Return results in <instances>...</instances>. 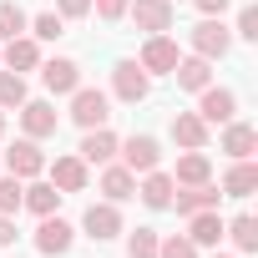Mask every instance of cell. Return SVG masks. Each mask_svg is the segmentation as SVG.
Segmentation results:
<instances>
[{
  "label": "cell",
  "instance_id": "ba28073f",
  "mask_svg": "<svg viewBox=\"0 0 258 258\" xmlns=\"http://www.w3.org/2000/svg\"><path fill=\"white\" fill-rule=\"evenodd\" d=\"M6 172H11V177H21V182H31V177H41V172H46V152H41L31 137H21V142L6 152Z\"/></svg>",
  "mask_w": 258,
  "mask_h": 258
},
{
  "label": "cell",
  "instance_id": "5b68a950",
  "mask_svg": "<svg viewBox=\"0 0 258 258\" xmlns=\"http://www.w3.org/2000/svg\"><path fill=\"white\" fill-rule=\"evenodd\" d=\"M116 157H121V167L126 172H152L157 162H162V147H157V137H126V142H116Z\"/></svg>",
  "mask_w": 258,
  "mask_h": 258
},
{
  "label": "cell",
  "instance_id": "7a4b0ae2",
  "mask_svg": "<svg viewBox=\"0 0 258 258\" xmlns=\"http://www.w3.org/2000/svg\"><path fill=\"white\" fill-rule=\"evenodd\" d=\"M126 16H132L137 31H147V36H167L172 21H177L172 0H126Z\"/></svg>",
  "mask_w": 258,
  "mask_h": 258
},
{
  "label": "cell",
  "instance_id": "4316f807",
  "mask_svg": "<svg viewBox=\"0 0 258 258\" xmlns=\"http://www.w3.org/2000/svg\"><path fill=\"white\" fill-rule=\"evenodd\" d=\"M26 11L16 6V0H0V46H6V41H16V36H26Z\"/></svg>",
  "mask_w": 258,
  "mask_h": 258
},
{
  "label": "cell",
  "instance_id": "44dd1931",
  "mask_svg": "<svg viewBox=\"0 0 258 258\" xmlns=\"http://www.w3.org/2000/svg\"><path fill=\"white\" fill-rule=\"evenodd\" d=\"M172 182H182V187L213 182V162H208V152H203V147H198V152H182V157H177V172H172Z\"/></svg>",
  "mask_w": 258,
  "mask_h": 258
},
{
  "label": "cell",
  "instance_id": "277c9868",
  "mask_svg": "<svg viewBox=\"0 0 258 258\" xmlns=\"http://www.w3.org/2000/svg\"><path fill=\"white\" fill-rule=\"evenodd\" d=\"M111 91H116L121 101H132V106H137V101H147L152 76H147L137 61H116V66H111Z\"/></svg>",
  "mask_w": 258,
  "mask_h": 258
},
{
  "label": "cell",
  "instance_id": "74e56055",
  "mask_svg": "<svg viewBox=\"0 0 258 258\" xmlns=\"http://www.w3.org/2000/svg\"><path fill=\"white\" fill-rule=\"evenodd\" d=\"M0 137H6V111H0Z\"/></svg>",
  "mask_w": 258,
  "mask_h": 258
},
{
  "label": "cell",
  "instance_id": "5bb4252c",
  "mask_svg": "<svg viewBox=\"0 0 258 258\" xmlns=\"http://www.w3.org/2000/svg\"><path fill=\"white\" fill-rule=\"evenodd\" d=\"M86 182H91V172H86L81 157H56V162H51V187H56V192H81Z\"/></svg>",
  "mask_w": 258,
  "mask_h": 258
},
{
  "label": "cell",
  "instance_id": "52a82bcc",
  "mask_svg": "<svg viewBox=\"0 0 258 258\" xmlns=\"http://www.w3.org/2000/svg\"><path fill=\"white\" fill-rule=\"evenodd\" d=\"M137 66H142L147 76H172V66H177V41H172V36H147Z\"/></svg>",
  "mask_w": 258,
  "mask_h": 258
},
{
  "label": "cell",
  "instance_id": "4dcf8cb0",
  "mask_svg": "<svg viewBox=\"0 0 258 258\" xmlns=\"http://www.w3.org/2000/svg\"><path fill=\"white\" fill-rule=\"evenodd\" d=\"M126 253H132V258H157V233L152 228H137L132 238H126Z\"/></svg>",
  "mask_w": 258,
  "mask_h": 258
},
{
  "label": "cell",
  "instance_id": "484cf974",
  "mask_svg": "<svg viewBox=\"0 0 258 258\" xmlns=\"http://www.w3.org/2000/svg\"><path fill=\"white\" fill-rule=\"evenodd\" d=\"M56 203H61V192H56L51 182H31V187H26V198H21V208H31L36 218L56 213Z\"/></svg>",
  "mask_w": 258,
  "mask_h": 258
},
{
  "label": "cell",
  "instance_id": "836d02e7",
  "mask_svg": "<svg viewBox=\"0 0 258 258\" xmlns=\"http://www.w3.org/2000/svg\"><path fill=\"white\" fill-rule=\"evenodd\" d=\"M56 16L61 21H81V16H91V0H56Z\"/></svg>",
  "mask_w": 258,
  "mask_h": 258
},
{
  "label": "cell",
  "instance_id": "83f0119b",
  "mask_svg": "<svg viewBox=\"0 0 258 258\" xmlns=\"http://www.w3.org/2000/svg\"><path fill=\"white\" fill-rule=\"evenodd\" d=\"M26 76L21 71H0V111H11V106H26Z\"/></svg>",
  "mask_w": 258,
  "mask_h": 258
},
{
  "label": "cell",
  "instance_id": "4fadbf2b",
  "mask_svg": "<svg viewBox=\"0 0 258 258\" xmlns=\"http://www.w3.org/2000/svg\"><path fill=\"white\" fill-rule=\"evenodd\" d=\"M0 61H6L11 71H36L41 66V41L36 36H16V41L0 46Z\"/></svg>",
  "mask_w": 258,
  "mask_h": 258
},
{
  "label": "cell",
  "instance_id": "f1b7e54d",
  "mask_svg": "<svg viewBox=\"0 0 258 258\" xmlns=\"http://www.w3.org/2000/svg\"><path fill=\"white\" fill-rule=\"evenodd\" d=\"M157 258H198V243L187 233H172V238H157Z\"/></svg>",
  "mask_w": 258,
  "mask_h": 258
},
{
  "label": "cell",
  "instance_id": "e575fe53",
  "mask_svg": "<svg viewBox=\"0 0 258 258\" xmlns=\"http://www.w3.org/2000/svg\"><path fill=\"white\" fill-rule=\"evenodd\" d=\"M91 11H96L101 21H121V16H126V0H91Z\"/></svg>",
  "mask_w": 258,
  "mask_h": 258
},
{
  "label": "cell",
  "instance_id": "8d00e7d4",
  "mask_svg": "<svg viewBox=\"0 0 258 258\" xmlns=\"http://www.w3.org/2000/svg\"><path fill=\"white\" fill-rule=\"evenodd\" d=\"M0 243H16V223H11L6 213H0Z\"/></svg>",
  "mask_w": 258,
  "mask_h": 258
},
{
  "label": "cell",
  "instance_id": "d4e9b609",
  "mask_svg": "<svg viewBox=\"0 0 258 258\" xmlns=\"http://www.w3.org/2000/svg\"><path fill=\"white\" fill-rule=\"evenodd\" d=\"M223 233L233 238L238 253H258V218H253V213H238L233 223H223Z\"/></svg>",
  "mask_w": 258,
  "mask_h": 258
},
{
  "label": "cell",
  "instance_id": "d6a6232c",
  "mask_svg": "<svg viewBox=\"0 0 258 258\" xmlns=\"http://www.w3.org/2000/svg\"><path fill=\"white\" fill-rule=\"evenodd\" d=\"M233 36L258 41V6H243V11H238V31H233Z\"/></svg>",
  "mask_w": 258,
  "mask_h": 258
},
{
  "label": "cell",
  "instance_id": "6da1fadb",
  "mask_svg": "<svg viewBox=\"0 0 258 258\" xmlns=\"http://www.w3.org/2000/svg\"><path fill=\"white\" fill-rule=\"evenodd\" d=\"M187 41H192V56H203V61H223L228 46H233V31L223 26V16H208V21H198V26L187 31Z\"/></svg>",
  "mask_w": 258,
  "mask_h": 258
},
{
  "label": "cell",
  "instance_id": "f546056e",
  "mask_svg": "<svg viewBox=\"0 0 258 258\" xmlns=\"http://www.w3.org/2000/svg\"><path fill=\"white\" fill-rule=\"evenodd\" d=\"M21 198H26V182L6 172V177H0V213H6V218H11V213H21Z\"/></svg>",
  "mask_w": 258,
  "mask_h": 258
},
{
  "label": "cell",
  "instance_id": "30bf717a",
  "mask_svg": "<svg viewBox=\"0 0 258 258\" xmlns=\"http://www.w3.org/2000/svg\"><path fill=\"white\" fill-rule=\"evenodd\" d=\"M21 126H26V137H31V142H41V137H56L61 116H56L51 101H26V106H21Z\"/></svg>",
  "mask_w": 258,
  "mask_h": 258
},
{
  "label": "cell",
  "instance_id": "cb8c5ba5",
  "mask_svg": "<svg viewBox=\"0 0 258 258\" xmlns=\"http://www.w3.org/2000/svg\"><path fill=\"white\" fill-rule=\"evenodd\" d=\"M187 238H192L198 248H218V238H223V218H218V208L192 213V218H187Z\"/></svg>",
  "mask_w": 258,
  "mask_h": 258
},
{
  "label": "cell",
  "instance_id": "2e32d148",
  "mask_svg": "<svg viewBox=\"0 0 258 258\" xmlns=\"http://www.w3.org/2000/svg\"><path fill=\"white\" fill-rule=\"evenodd\" d=\"M172 142L187 147V152L208 147V121H203L198 111H177V116H172Z\"/></svg>",
  "mask_w": 258,
  "mask_h": 258
},
{
  "label": "cell",
  "instance_id": "3957f363",
  "mask_svg": "<svg viewBox=\"0 0 258 258\" xmlns=\"http://www.w3.org/2000/svg\"><path fill=\"white\" fill-rule=\"evenodd\" d=\"M106 116H111V101H106V91H96V86H76L71 91V121L76 126H106Z\"/></svg>",
  "mask_w": 258,
  "mask_h": 258
},
{
  "label": "cell",
  "instance_id": "d590c367",
  "mask_svg": "<svg viewBox=\"0 0 258 258\" xmlns=\"http://www.w3.org/2000/svg\"><path fill=\"white\" fill-rule=\"evenodd\" d=\"M192 6H198V11H203V16H223V11H228V6H233V0H192Z\"/></svg>",
  "mask_w": 258,
  "mask_h": 258
},
{
  "label": "cell",
  "instance_id": "9a60e30c",
  "mask_svg": "<svg viewBox=\"0 0 258 258\" xmlns=\"http://www.w3.org/2000/svg\"><path fill=\"white\" fill-rule=\"evenodd\" d=\"M218 187L213 182H198V187H187V192H172V203L167 208H177V218H192V213H208V208H218Z\"/></svg>",
  "mask_w": 258,
  "mask_h": 258
},
{
  "label": "cell",
  "instance_id": "ffe728a7",
  "mask_svg": "<svg viewBox=\"0 0 258 258\" xmlns=\"http://www.w3.org/2000/svg\"><path fill=\"white\" fill-rule=\"evenodd\" d=\"M101 192H106V203L137 198V172H126L121 162H106V172H101Z\"/></svg>",
  "mask_w": 258,
  "mask_h": 258
},
{
  "label": "cell",
  "instance_id": "ac0fdd59",
  "mask_svg": "<svg viewBox=\"0 0 258 258\" xmlns=\"http://www.w3.org/2000/svg\"><path fill=\"white\" fill-rule=\"evenodd\" d=\"M172 76H177L182 91H203V86H213V61H203V56H177Z\"/></svg>",
  "mask_w": 258,
  "mask_h": 258
},
{
  "label": "cell",
  "instance_id": "7402d4cb",
  "mask_svg": "<svg viewBox=\"0 0 258 258\" xmlns=\"http://www.w3.org/2000/svg\"><path fill=\"white\" fill-rule=\"evenodd\" d=\"M223 192H228V198H253V192H258V167H253V157H243V162L228 167Z\"/></svg>",
  "mask_w": 258,
  "mask_h": 258
},
{
  "label": "cell",
  "instance_id": "f35d334b",
  "mask_svg": "<svg viewBox=\"0 0 258 258\" xmlns=\"http://www.w3.org/2000/svg\"><path fill=\"white\" fill-rule=\"evenodd\" d=\"M213 258H233V253H213Z\"/></svg>",
  "mask_w": 258,
  "mask_h": 258
},
{
  "label": "cell",
  "instance_id": "603a6c76",
  "mask_svg": "<svg viewBox=\"0 0 258 258\" xmlns=\"http://www.w3.org/2000/svg\"><path fill=\"white\" fill-rule=\"evenodd\" d=\"M137 192H142V203H147V208H157V213H162V208L172 203L177 182H172L167 172H157V167H152V172H142V187H137Z\"/></svg>",
  "mask_w": 258,
  "mask_h": 258
},
{
  "label": "cell",
  "instance_id": "7c38bea8",
  "mask_svg": "<svg viewBox=\"0 0 258 258\" xmlns=\"http://www.w3.org/2000/svg\"><path fill=\"white\" fill-rule=\"evenodd\" d=\"M81 228H86V238H96V243L116 238V233H121V213H116V203H91L86 218H81Z\"/></svg>",
  "mask_w": 258,
  "mask_h": 258
},
{
  "label": "cell",
  "instance_id": "e0dca14e",
  "mask_svg": "<svg viewBox=\"0 0 258 258\" xmlns=\"http://www.w3.org/2000/svg\"><path fill=\"white\" fill-rule=\"evenodd\" d=\"M81 162H96V167H106L111 157H116V132H106V126H91V132L81 137V152H76Z\"/></svg>",
  "mask_w": 258,
  "mask_h": 258
},
{
  "label": "cell",
  "instance_id": "8992f818",
  "mask_svg": "<svg viewBox=\"0 0 258 258\" xmlns=\"http://www.w3.org/2000/svg\"><path fill=\"white\" fill-rule=\"evenodd\" d=\"M71 243H76V228H71L66 218L46 213V218H41V228H36V248H41L46 258H61V253H71Z\"/></svg>",
  "mask_w": 258,
  "mask_h": 258
},
{
  "label": "cell",
  "instance_id": "d6986e66",
  "mask_svg": "<svg viewBox=\"0 0 258 258\" xmlns=\"http://www.w3.org/2000/svg\"><path fill=\"white\" fill-rule=\"evenodd\" d=\"M223 126H228V132H223V152H228L233 162H243V157L258 152V132H253L248 121H223Z\"/></svg>",
  "mask_w": 258,
  "mask_h": 258
},
{
  "label": "cell",
  "instance_id": "1f68e13d",
  "mask_svg": "<svg viewBox=\"0 0 258 258\" xmlns=\"http://www.w3.org/2000/svg\"><path fill=\"white\" fill-rule=\"evenodd\" d=\"M31 36H36V41H56V36H61V16H56V11L36 16V21H31Z\"/></svg>",
  "mask_w": 258,
  "mask_h": 258
},
{
  "label": "cell",
  "instance_id": "8fae6325",
  "mask_svg": "<svg viewBox=\"0 0 258 258\" xmlns=\"http://www.w3.org/2000/svg\"><path fill=\"white\" fill-rule=\"evenodd\" d=\"M41 81H46V91H51V96H71V91L81 86V66H76V61H66V56H56V61H46V66H41Z\"/></svg>",
  "mask_w": 258,
  "mask_h": 258
},
{
  "label": "cell",
  "instance_id": "9c48e42d",
  "mask_svg": "<svg viewBox=\"0 0 258 258\" xmlns=\"http://www.w3.org/2000/svg\"><path fill=\"white\" fill-rule=\"evenodd\" d=\"M198 96H203V101H198V116H203L208 126H218V121H233V116H238V96H233L228 86H203Z\"/></svg>",
  "mask_w": 258,
  "mask_h": 258
}]
</instances>
